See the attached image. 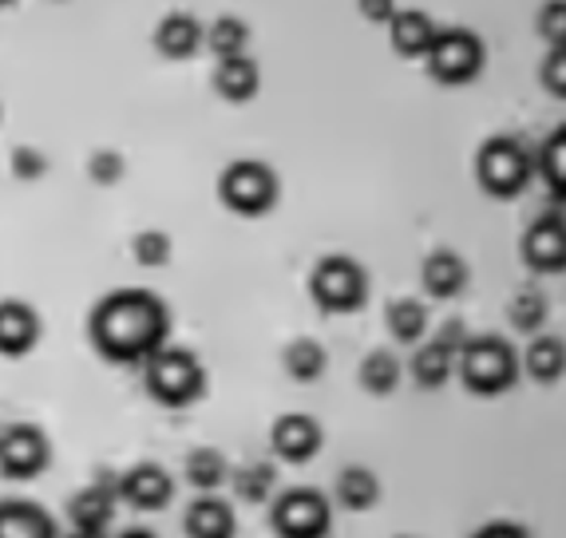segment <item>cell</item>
Here are the masks:
<instances>
[{
  "label": "cell",
  "instance_id": "cell-1",
  "mask_svg": "<svg viewBox=\"0 0 566 538\" xmlns=\"http://www.w3.org/2000/svg\"><path fill=\"white\" fill-rule=\"evenodd\" d=\"M87 337L107 365H147L170 337V309L159 293L127 285L99 297L87 317Z\"/></svg>",
  "mask_w": 566,
  "mask_h": 538
},
{
  "label": "cell",
  "instance_id": "cell-2",
  "mask_svg": "<svg viewBox=\"0 0 566 538\" xmlns=\"http://www.w3.org/2000/svg\"><path fill=\"white\" fill-rule=\"evenodd\" d=\"M143 388L155 404L179 412V408L199 404L207 397V369L199 365V357L190 349H175L163 345L147 365H143Z\"/></svg>",
  "mask_w": 566,
  "mask_h": 538
},
{
  "label": "cell",
  "instance_id": "cell-3",
  "mask_svg": "<svg viewBox=\"0 0 566 538\" xmlns=\"http://www.w3.org/2000/svg\"><path fill=\"white\" fill-rule=\"evenodd\" d=\"M455 372H460L463 388L475 397H500L520 377V357L503 337L483 333V337L463 340L460 357H455Z\"/></svg>",
  "mask_w": 566,
  "mask_h": 538
},
{
  "label": "cell",
  "instance_id": "cell-4",
  "mask_svg": "<svg viewBox=\"0 0 566 538\" xmlns=\"http://www.w3.org/2000/svg\"><path fill=\"white\" fill-rule=\"evenodd\" d=\"M310 297L322 313H357L368 302V274L349 254H325L310 274Z\"/></svg>",
  "mask_w": 566,
  "mask_h": 538
},
{
  "label": "cell",
  "instance_id": "cell-5",
  "mask_svg": "<svg viewBox=\"0 0 566 538\" xmlns=\"http://www.w3.org/2000/svg\"><path fill=\"white\" fill-rule=\"evenodd\" d=\"M218 199L238 218H262L277 202V175L258 159H234L218 175Z\"/></svg>",
  "mask_w": 566,
  "mask_h": 538
},
{
  "label": "cell",
  "instance_id": "cell-6",
  "mask_svg": "<svg viewBox=\"0 0 566 538\" xmlns=\"http://www.w3.org/2000/svg\"><path fill=\"white\" fill-rule=\"evenodd\" d=\"M535 175V159L523 151L520 143L507 135H495L475 155V182L488 190L491 199H515Z\"/></svg>",
  "mask_w": 566,
  "mask_h": 538
},
{
  "label": "cell",
  "instance_id": "cell-7",
  "mask_svg": "<svg viewBox=\"0 0 566 538\" xmlns=\"http://www.w3.org/2000/svg\"><path fill=\"white\" fill-rule=\"evenodd\" d=\"M270 523H274L277 538H329L333 507L313 487H290V492L274 495Z\"/></svg>",
  "mask_w": 566,
  "mask_h": 538
},
{
  "label": "cell",
  "instance_id": "cell-8",
  "mask_svg": "<svg viewBox=\"0 0 566 538\" xmlns=\"http://www.w3.org/2000/svg\"><path fill=\"white\" fill-rule=\"evenodd\" d=\"M428 72L440 84H468L483 67V40L468 29H440L424 56Z\"/></svg>",
  "mask_w": 566,
  "mask_h": 538
},
{
  "label": "cell",
  "instance_id": "cell-9",
  "mask_svg": "<svg viewBox=\"0 0 566 538\" xmlns=\"http://www.w3.org/2000/svg\"><path fill=\"white\" fill-rule=\"evenodd\" d=\"M52 444L32 424H9L0 432V475L9 483H32L48 472Z\"/></svg>",
  "mask_w": 566,
  "mask_h": 538
},
{
  "label": "cell",
  "instance_id": "cell-10",
  "mask_svg": "<svg viewBox=\"0 0 566 538\" xmlns=\"http://www.w3.org/2000/svg\"><path fill=\"white\" fill-rule=\"evenodd\" d=\"M520 254L527 270L535 274H563L566 270V214L563 210H547L527 226L520 242Z\"/></svg>",
  "mask_w": 566,
  "mask_h": 538
},
{
  "label": "cell",
  "instance_id": "cell-11",
  "mask_svg": "<svg viewBox=\"0 0 566 538\" xmlns=\"http://www.w3.org/2000/svg\"><path fill=\"white\" fill-rule=\"evenodd\" d=\"M115 495L139 515H151V510H163L175 499V479L159 463H135L115 479Z\"/></svg>",
  "mask_w": 566,
  "mask_h": 538
},
{
  "label": "cell",
  "instance_id": "cell-12",
  "mask_svg": "<svg viewBox=\"0 0 566 538\" xmlns=\"http://www.w3.org/2000/svg\"><path fill=\"white\" fill-rule=\"evenodd\" d=\"M325 435L322 424L305 412H285L274 420V432H270V447H274L277 460L285 463H310L313 455L322 452Z\"/></svg>",
  "mask_w": 566,
  "mask_h": 538
},
{
  "label": "cell",
  "instance_id": "cell-13",
  "mask_svg": "<svg viewBox=\"0 0 566 538\" xmlns=\"http://www.w3.org/2000/svg\"><path fill=\"white\" fill-rule=\"evenodd\" d=\"M115 507H119L115 483H92V487H80V492L67 499V530L107 535V527H112V519H115Z\"/></svg>",
  "mask_w": 566,
  "mask_h": 538
},
{
  "label": "cell",
  "instance_id": "cell-14",
  "mask_svg": "<svg viewBox=\"0 0 566 538\" xmlns=\"http://www.w3.org/2000/svg\"><path fill=\"white\" fill-rule=\"evenodd\" d=\"M40 340V313L29 302L4 297L0 302V357H29Z\"/></svg>",
  "mask_w": 566,
  "mask_h": 538
},
{
  "label": "cell",
  "instance_id": "cell-15",
  "mask_svg": "<svg viewBox=\"0 0 566 538\" xmlns=\"http://www.w3.org/2000/svg\"><path fill=\"white\" fill-rule=\"evenodd\" d=\"M420 282L424 293L436 302H452L468 289V262H463L455 250H432L420 265Z\"/></svg>",
  "mask_w": 566,
  "mask_h": 538
},
{
  "label": "cell",
  "instance_id": "cell-16",
  "mask_svg": "<svg viewBox=\"0 0 566 538\" xmlns=\"http://www.w3.org/2000/svg\"><path fill=\"white\" fill-rule=\"evenodd\" d=\"M0 538H60V527L40 503L0 499Z\"/></svg>",
  "mask_w": 566,
  "mask_h": 538
},
{
  "label": "cell",
  "instance_id": "cell-17",
  "mask_svg": "<svg viewBox=\"0 0 566 538\" xmlns=\"http://www.w3.org/2000/svg\"><path fill=\"white\" fill-rule=\"evenodd\" d=\"M202 36L207 29L190 12H167L155 24V52L167 60H190L202 48Z\"/></svg>",
  "mask_w": 566,
  "mask_h": 538
},
{
  "label": "cell",
  "instance_id": "cell-18",
  "mask_svg": "<svg viewBox=\"0 0 566 538\" xmlns=\"http://www.w3.org/2000/svg\"><path fill=\"white\" fill-rule=\"evenodd\" d=\"M436 32L440 29H436L432 20H428V12H420V9H408V12L397 9V17L388 20V44L397 48V56H405V60H424Z\"/></svg>",
  "mask_w": 566,
  "mask_h": 538
},
{
  "label": "cell",
  "instance_id": "cell-19",
  "mask_svg": "<svg viewBox=\"0 0 566 538\" xmlns=\"http://www.w3.org/2000/svg\"><path fill=\"white\" fill-rule=\"evenodd\" d=\"M234 507L222 503L218 495H199L182 515L187 538H234Z\"/></svg>",
  "mask_w": 566,
  "mask_h": 538
},
{
  "label": "cell",
  "instance_id": "cell-20",
  "mask_svg": "<svg viewBox=\"0 0 566 538\" xmlns=\"http://www.w3.org/2000/svg\"><path fill=\"white\" fill-rule=\"evenodd\" d=\"M455 357H460V352L448 349V345L440 337L424 340V345H420V349L412 352V380L420 388H428V392L444 388L448 380H452V372H455Z\"/></svg>",
  "mask_w": 566,
  "mask_h": 538
},
{
  "label": "cell",
  "instance_id": "cell-21",
  "mask_svg": "<svg viewBox=\"0 0 566 538\" xmlns=\"http://www.w3.org/2000/svg\"><path fill=\"white\" fill-rule=\"evenodd\" d=\"M258 64L250 56H230V60H218L214 67V92L230 104H245V99H254L258 95Z\"/></svg>",
  "mask_w": 566,
  "mask_h": 538
},
{
  "label": "cell",
  "instance_id": "cell-22",
  "mask_svg": "<svg viewBox=\"0 0 566 538\" xmlns=\"http://www.w3.org/2000/svg\"><path fill=\"white\" fill-rule=\"evenodd\" d=\"M337 503L345 510H353V515H360V510H373L380 503V479L368 467H360V463H353V467H345V472L337 475Z\"/></svg>",
  "mask_w": 566,
  "mask_h": 538
},
{
  "label": "cell",
  "instance_id": "cell-23",
  "mask_svg": "<svg viewBox=\"0 0 566 538\" xmlns=\"http://www.w3.org/2000/svg\"><path fill=\"white\" fill-rule=\"evenodd\" d=\"M523 369H527V377L535 384H555L566 372V345L558 337H543L538 333L527 345V352H523Z\"/></svg>",
  "mask_w": 566,
  "mask_h": 538
},
{
  "label": "cell",
  "instance_id": "cell-24",
  "mask_svg": "<svg viewBox=\"0 0 566 538\" xmlns=\"http://www.w3.org/2000/svg\"><path fill=\"white\" fill-rule=\"evenodd\" d=\"M535 170H538V179L547 182L551 199L566 202V127L551 131V135H547V143L538 147Z\"/></svg>",
  "mask_w": 566,
  "mask_h": 538
},
{
  "label": "cell",
  "instance_id": "cell-25",
  "mask_svg": "<svg viewBox=\"0 0 566 538\" xmlns=\"http://www.w3.org/2000/svg\"><path fill=\"white\" fill-rule=\"evenodd\" d=\"M182 475L199 495H214L222 483H227V455L214 452V447H195L182 463Z\"/></svg>",
  "mask_w": 566,
  "mask_h": 538
},
{
  "label": "cell",
  "instance_id": "cell-26",
  "mask_svg": "<svg viewBox=\"0 0 566 538\" xmlns=\"http://www.w3.org/2000/svg\"><path fill=\"white\" fill-rule=\"evenodd\" d=\"M385 325L400 345H420L428 333V309L412 297H392L385 309Z\"/></svg>",
  "mask_w": 566,
  "mask_h": 538
},
{
  "label": "cell",
  "instance_id": "cell-27",
  "mask_svg": "<svg viewBox=\"0 0 566 538\" xmlns=\"http://www.w3.org/2000/svg\"><path fill=\"white\" fill-rule=\"evenodd\" d=\"M325 360H329V357H325V349L313 337L290 340V345H285V352H282L285 372H290L297 384H313V380H322Z\"/></svg>",
  "mask_w": 566,
  "mask_h": 538
},
{
  "label": "cell",
  "instance_id": "cell-28",
  "mask_svg": "<svg viewBox=\"0 0 566 538\" xmlns=\"http://www.w3.org/2000/svg\"><path fill=\"white\" fill-rule=\"evenodd\" d=\"M230 487L242 503H270L277 492V467L274 463H245L230 475Z\"/></svg>",
  "mask_w": 566,
  "mask_h": 538
},
{
  "label": "cell",
  "instance_id": "cell-29",
  "mask_svg": "<svg viewBox=\"0 0 566 538\" xmlns=\"http://www.w3.org/2000/svg\"><path fill=\"white\" fill-rule=\"evenodd\" d=\"M360 388L368 397H392L400 388V360L385 349H373L360 360Z\"/></svg>",
  "mask_w": 566,
  "mask_h": 538
},
{
  "label": "cell",
  "instance_id": "cell-30",
  "mask_svg": "<svg viewBox=\"0 0 566 538\" xmlns=\"http://www.w3.org/2000/svg\"><path fill=\"white\" fill-rule=\"evenodd\" d=\"M202 48H210L218 60L245 56V48H250V29H245V20L218 17L214 24L207 29V36H202Z\"/></svg>",
  "mask_w": 566,
  "mask_h": 538
},
{
  "label": "cell",
  "instance_id": "cell-31",
  "mask_svg": "<svg viewBox=\"0 0 566 538\" xmlns=\"http://www.w3.org/2000/svg\"><path fill=\"white\" fill-rule=\"evenodd\" d=\"M507 321H511V329H520V333H538L543 321H547V302H543L535 289H520L507 302Z\"/></svg>",
  "mask_w": 566,
  "mask_h": 538
},
{
  "label": "cell",
  "instance_id": "cell-32",
  "mask_svg": "<svg viewBox=\"0 0 566 538\" xmlns=\"http://www.w3.org/2000/svg\"><path fill=\"white\" fill-rule=\"evenodd\" d=\"M132 257L143 270H163L170 262V238L163 230H143L132 238Z\"/></svg>",
  "mask_w": 566,
  "mask_h": 538
},
{
  "label": "cell",
  "instance_id": "cell-33",
  "mask_svg": "<svg viewBox=\"0 0 566 538\" xmlns=\"http://www.w3.org/2000/svg\"><path fill=\"white\" fill-rule=\"evenodd\" d=\"M123 175H127V159H123L119 151H112V147H104V151H95L92 159H87V179H92L95 187H115Z\"/></svg>",
  "mask_w": 566,
  "mask_h": 538
},
{
  "label": "cell",
  "instance_id": "cell-34",
  "mask_svg": "<svg viewBox=\"0 0 566 538\" xmlns=\"http://www.w3.org/2000/svg\"><path fill=\"white\" fill-rule=\"evenodd\" d=\"M538 32L551 48H566V0H547L538 9Z\"/></svg>",
  "mask_w": 566,
  "mask_h": 538
},
{
  "label": "cell",
  "instance_id": "cell-35",
  "mask_svg": "<svg viewBox=\"0 0 566 538\" xmlns=\"http://www.w3.org/2000/svg\"><path fill=\"white\" fill-rule=\"evenodd\" d=\"M12 175L24 182H36L48 175V155L40 147H17L12 151Z\"/></svg>",
  "mask_w": 566,
  "mask_h": 538
},
{
  "label": "cell",
  "instance_id": "cell-36",
  "mask_svg": "<svg viewBox=\"0 0 566 538\" xmlns=\"http://www.w3.org/2000/svg\"><path fill=\"white\" fill-rule=\"evenodd\" d=\"M543 87L558 99H566V48H551L543 60Z\"/></svg>",
  "mask_w": 566,
  "mask_h": 538
},
{
  "label": "cell",
  "instance_id": "cell-37",
  "mask_svg": "<svg viewBox=\"0 0 566 538\" xmlns=\"http://www.w3.org/2000/svg\"><path fill=\"white\" fill-rule=\"evenodd\" d=\"M357 12L368 24H388L397 17V0H357Z\"/></svg>",
  "mask_w": 566,
  "mask_h": 538
},
{
  "label": "cell",
  "instance_id": "cell-38",
  "mask_svg": "<svg viewBox=\"0 0 566 538\" xmlns=\"http://www.w3.org/2000/svg\"><path fill=\"white\" fill-rule=\"evenodd\" d=\"M475 538H531V535L520 523H488V527L475 530Z\"/></svg>",
  "mask_w": 566,
  "mask_h": 538
},
{
  "label": "cell",
  "instance_id": "cell-39",
  "mask_svg": "<svg viewBox=\"0 0 566 538\" xmlns=\"http://www.w3.org/2000/svg\"><path fill=\"white\" fill-rule=\"evenodd\" d=\"M115 538H159L155 530H147V527H132V530H123V535H115Z\"/></svg>",
  "mask_w": 566,
  "mask_h": 538
},
{
  "label": "cell",
  "instance_id": "cell-40",
  "mask_svg": "<svg viewBox=\"0 0 566 538\" xmlns=\"http://www.w3.org/2000/svg\"><path fill=\"white\" fill-rule=\"evenodd\" d=\"M60 538H104V535H87V530H67V535H60Z\"/></svg>",
  "mask_w": 566,
  "mask_h": 538
},
{
  "label": "cell",
  "instance_id": "cell-41",
  "mask_svg": "<svg viewBox=\"0 0 566 538\" xmlns=\"http://www.w3.org/2000/svg\"><path fill=\"white\" fill-rule=\"evenodd\" d=\"M0 4H12V0H0Z\"/></svg>",
  "mask_w": 566,
  "mask_h": 538
}]
</instances>
